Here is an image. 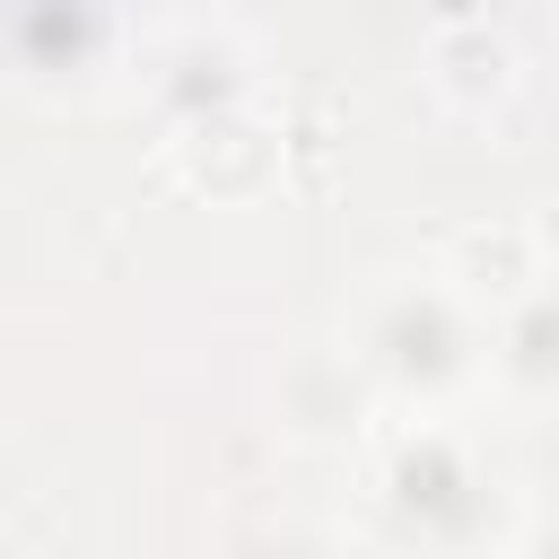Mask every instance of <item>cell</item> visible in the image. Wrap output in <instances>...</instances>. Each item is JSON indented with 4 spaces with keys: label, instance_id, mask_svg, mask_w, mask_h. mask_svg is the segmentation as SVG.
Here are the masks:
<instances>
[{
    "label": "cell",
    "instance_id": "5",
    "mask_svg": "<svg viewBox=\"0 0 559 559\" xmlns=\"http://www.w3.org/2000/svg\"><path fill=\"white\" fill-rule=\"evenodd\" d=\"M524 559H559V515H542V524L524 533Z\"/></svg>",
    "mask_w": 559,
    "mask_h": 559
},
{
    "label": "cell",
    "instance_id": "2",
    "mask_svg": "<svg viewBox=\"0 0 559 559\" xmlns=\"http://www.w3.org/2000/svg\"><path fill=\"white\" fill-rule=\"evenodd\" d=\"M428 96L445 114H472V122L498 114L515 96V44H507V26L480 17V9L428 17Z\"/></svg>",
    "mask_w": 559,
    "mask_h": 559
},
{
    "label": "cell",
    "instance_id": "3",
    "mask_svg": "<svg viewBox=\"0 0 559 559\" xmlns=\"http://www.w3.org/2000/svg\"><path fill=\"white\" fill-rule=\"evenodd\" d=\"M445 280H454V297H498V306H515V297H533L542 253H533L524 218H463V227L445 236Z\"/></svg>",
    "mask_w": 559,
    "mask_h": 559
},
{
    "label": "cell",
    "instance_id": "1",
    "mask_svg": "<svg viewBox=\"0 0 559 559\" xmlns=\"http://www.w3.org/2000/svg\"><path fill=\"white\" fill-rule=\"evenodd\" d=\"M166 166L210 201H253L280 183V122H262L253 105H210L175 131Z\"/></svg>",
    "mask_w": 559,
    "mask_h": 559
},
{
    "label": "cell",
    "instance_id": "4",
    "mask_svg": "<svg viewBox=\"0 0 559 559\" xmlns=\"http://www.w3.org/2000/svg\"><path fill=\"white\" fill-rule=\"evenodd\" d=\"M524 236H533V253H542V262H559V192H550V201L524 218Z\"/></svg>",
    "mask_w": 559,
    "mask_h": 559
}]
</instances>
